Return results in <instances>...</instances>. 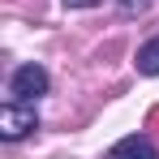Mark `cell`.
<instances>
[{
  "instance_id": "obj_4",
  "label": "cell",
  "mask_w": 159,
  "mask_h": 159,
  "mask_svg": "<svg viewBox=\"0 0 159 159\" xmlns=\"http://www.w3.org/2000/svg\"><path fill=\"white\" fill-rule=\"evenodd\" d=\"M138 73H151V78L159 73V39H151V43L138 48Z\"/></svg>"
},
{
  "instance_id": "obj_3",
  "label": "cell",
  "mask_w": 159,
  "mask_h": 159,
  "mask_svg": "<svg viewBox=\"0 0 159 159\" xmlns=\"http://www.w3.org/2000/svg\"><path fill=\"white\" fill-rule=\"evenodd\" d=\"M107 159H159V155H155V142H151V138L129 133V138H120V142L107 151Z\"/></svg>"
},
{
  "instance_id": "obj_2",
  "label": "cell",
  "mask_w": 159,
  "mask_h": 159,
  "mask_svg": "<svg viewBox=\"0 0 159 159\" xmlns=\"http://www.w3.org/2000/svg\"><path fill=\"white\" fill-rule=\"evenodd\" d=\"M43 90H48V69H43V65H22V69L9 78V95H13L17 103H34Z\"/></svg>"
},
{
  "instance_id": "obj_5",
  "label": "cell",
  "mask_w": 159,
  "mask_h": 159,
  "mask_svg": "<svg viewBox=\"0 0 159 159\" xmlns=\"http://www.w3.org/2000/svg\"><path fill=\"white\" fill-rule=\"evenodd\" d=\"M146 4L151 0H120V13L125 17H138V13H146Z\"/></svg>"
},
{
  "instance_id": "obj_6",
  "label": "cell",
  "mask_w": 159,
  "mask_h": 159,
  "mask_svg": "<svg viewBox=\"0 0 159 159\" xmlns=\"http://www.w3.org/2000/svg\"><path fill=\"white\" fill-rule=\"evenodd\" d=\"M146 129H155V133H159V107H151V112H146Z\"/></svg>"
},
{
  "instance_id": "obj_1",
  "label": "cell",
  "mask_w": 159,
  "mask_h": 159,
  "mask_svg": "<svg viewBox=\"0 0 159 159\" xmlns=\"http://www.w3.org/2000/svg\"><path fill=\"white\" fill-rule=\"evenodd\" d=\"M30 129H39V112H34V103L9 99V103L0 107V138H4V142H17V138H26Z\"/></svg>"
},
{
  "instance_id": "obj_7",
  "label": "cell",
  "mask_w": 159,
  "mask_h": 159,
  "mask_svg": "<svg viewBox=\"0 0 159 159\" xmlns=\"http://www.w3.org/2000/svg\"><path fill=\"white\" fill-rule=\"evenodd\" d=\"M69 9H90V4H99V0H65Z\"/></svg>"
}]
</instances>
